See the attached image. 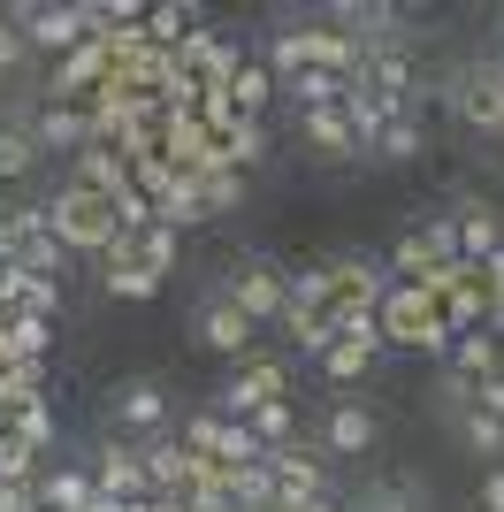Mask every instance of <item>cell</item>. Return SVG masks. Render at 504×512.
<instances>
[{"label":"cell","mask_w":504,"mask_h":512,"mask_svg":"<svg viewBox=\"0 0 504 512\" xmlns=\"http://www.w3.org/2000/svg\"><path fill=\"white\" fill-rule=\"evenodd\" d=\"M0 314H62V283L54 276H31V268H16V260H8V268H0Z\"/></svg>","instance_id":"cell-9"},{"label":"cell","mask_w":504,"mask_h":512,"mask_svg":"<svg viewBox=\"0 0 504 512\" xmlns=\"http://www.w3.org/2000/svg\"><path fill=\"white\" fill-rule=\"evenodd\" d=\"M283 390H291L283 360H245V367H237V383L222 390V413H230V421H252V413L268 406V398H283Z\"/></svg>","instance_id":"cell-6"},{"label":"cell","mask_w":504,"mask_h":512,"mask_svg":"<svg viewBox=\"0 0 504 512\" xmlns=\"http://www.w3.org/2000/svg\"><path fill=\"white\" fill-rule=\"evenodd\" d=\"M39 512H46V505H39Z\"/></svg>","instance_id":"cell-44"},{"label":"cell","mask_w":504,"mask_h":512,"mask_svg":"<svg viewBox=\"0 0 504 512\" xmlns=\"http://www.w3.org/2000/svg\"><path fill=\"white\" fill-rule=\"evenodd\" d=\"M375 352L382 344H367V337H336L329 352H321V375H329V383H359V375L375 367Z\"/></svg>","instance_id":"cell-18"},{"label":"cell","mask_w":504,"mask_h":512,"mask_svg":"<svg viewBox=\"0 0 504 512\" xmlns=\"http://www.w3.org/2000/svg\"><path fill=\"white\" fill-rule=\"evenodd\" d=\"M252 436H260V451H283L298 436V413H291V398H268V406L252 413Z\"/></svg>","instance_id":"cell-27"},{"label":"cell","mask_w":504,"mask_h":512,"mask_svg":"<svg viewBox=\"0 0 504 512\" xmlns=\"http://www.w3.org/2000/svg\"><path fill=\"white\" fill-rule=\"evenodd\" d=\"M375 329H382V344H413V352H451V321H443V306L420 291V283H390L382 291V306H375Z\"/></svg>","instance_id":"cell-1"},{"label":"cell","mask_w":504,"mask_h":512,"mask_svg":"<svg viewBox=\"0 0 504 512\" xmlns=\"http://www.w3.org/2000/svg\"><path fill=\"white\" fill-rule=\"evenodd\" d=\"M130 260H138L146 276H168V268H176V230H168V222L138 230V237H130Z\"/></svg>","instance_id":"cell-25"},{"label":"cell","mask_w":504,"mask_h":512,"mask_svg":"<svg viewBox=\"0 0 504 512\" xmlns=\"http://www.w3.org/2000/svg\"><path fill=\"white\" fill-rule=\"evenodd\" d=\"M222 153H230V169H252V161L268 153V130H260V123H252V115H245V123H237L230 138H222Z\"/></svg>","instance_id":"cell-32"},{"label":"cell","mask_w":504,"mask_h":512,"mask_svg":"<svg viewBox=\"0 0 504 512\" xmlns=\"http://www.w3.org/2000/svg\"><path fill=\"white\" fill-rule=\"evenodd\" d=\"M107 291H115V299H138V306H146L153 291H161V276H146V268L130 260V268H107Z\"/></svg>","instance_id":"cell-36"},{"label":"cell","mask_w":504,"mask_h":512,"mask_svg":"<svg viewBox=\"0 0 504 512\" xmlns=\"http://www.w3.org/2000/svg\"><path fill=\"white\" fill-rule=\"evenodd\" d=\"M69 184H84V192H100V199H123L130 192V161L115 146H84L77 161H69Z\"/></svg>","instance_id":"cell-10"},{"label":"cell","mask_w":504,"mask_h":512,"mask_svg":"<svg viewBox=\"0 0 504 512\" xmlns=\"http://www.w3.org/2000/svg\"><path fill=\"white\" fill-rule=\"evenodd\" d=\"M451 107H459L474 130H504V69L497 62H489V69H466L459 92H451Z\"/></svg>","instance_id":"cell-8"},{"label":"cell","mask_w":504,"mask_h":512,"mask_svg":"<svg viewBox=\"0 0 504 512\" xmlns=\"http://www.w3.org/2000/svg\"><path fill=\"white\" fill-rule=\"evenodd\" d=\"M191 31H199V16H191L184 0H161V8H146V39H153V46H184Z\"/></svg>","instance_id":"cell-26"},{"label":"cell","mask_w":504,"mask_h":512,"mask_svg":"<svg viewBox=\"0 0 504 512\" xmlns=\"http://www.w3.org/2000/svg\"><path fill=\"white\" fill-rule=\"evenodd\" d=\"M329 451H375V413L367 406H336L329 413Z\"/></svg>","instance_id":"cell-21"},{"label":"cell","mask_w":504,"mask_h":512,"mask_svg":"<svg viewBox=\"0 0 504 512\" xmlns=\"http://www.w3.org/2000/svg\"><path fill=\"white\" fill-rule=\"evenodd\" d=\"M291 92H298L306 107H344V77H329V69H306Z\"/></svg>","instance_id":"cell-35"},{"label":"cell","mask_w":504,"mask_h":512,"mask_svg":"<svg viewBox=\"0 0 504 512\" xmlns=\"http://www.w3.org/2000/svg\"><path fill=\"white\" fill-rule=\"evenodd\" d=\"M306 138H314L321 153H359L352 123H344V107H306Z\"/></svg>","instance_id":"cell-24"},{"label":"cell","mask_w":504,"mask_h":512,"mask_svg":"<svg viewBox=\"0 0 504 512\" xmlns=\"http://www.w3.org/2000/svg\"><path fill=\"white\" fill-rule=\"evenodd\" d=\"M482 505H489V512H504V467H489V482H482Z\"/></svg>","instance_id":"cell-42"},{"label":"cell","mask_w":504,"mask_h":512,"mask_svg":"<svg viewBox=\"0 0 504 512\" xmlns=\"http://www.w3.org/2000/svg\"><path fill=\"white\" fill-rule=\"evenodd\" d=\"M46 153L39 138H31V123H0V176H31Z\"/></svg>","instance_id":"cell-22"},{"label":"cell","mask_w":504,"mask_h":512,"mask_svg":"<svg viewBox=\"0 0 504 512\" xmlns=\"http://www.w3.org/2000/svg\"><path fill=\"white\" fill-rule=\"evenodd\" d=\"M31 490H39V505H46V512H92L100 482H92V467H46Z\"/></svg>","instance_id":"cell-13"},{"label":"cell","mask_w":504,"mask_h":512,"mask_svg":"<svg viewBox=\"0 0 504 512\" xmlns=\"http://www.w3.org/2000/svg\"><path fill=\"white\" fill-rule=\"evenodd\" d=\"M199 344H207V352H230V360H245V352H252V321L237 314L230 299H214L207 314H199Z\"/></svg>","instance_id":"cell-14"},{"label":"cell","mask_w":504,"mask_h":512,"mask_svg":"<svg viewBox=\"0 0 504 512\" xmlns=\"http://www.w3.org/2000/svg\"><path fill=\"white\" fill-rule=\"evenodd\" d=\"M23 46H31V39L16 31V16H0V69H16V62H23Z\"/></svg>","instance_id":"cell-39"},{"label":"cell","mask_w":504,"mask_h":512,"mask_svg":"<svg viewBox=\"0 0 504 512\" xmlns=\"http://www.w3.org/2000/svg\"><path fill=\"white\" fill-rule=\"evenodd\" d=\"M222 299H230L237 314L260 329V321H283V306H291V276H275L268 260H245V268L230 276V291H222Z\"/></svg>","instance_id":"cell-5"},{"label":"cell","mask_w":504,"mask_h":512,"mask_svg":"<svg viewBox=\"0 0 504 512\" xmlns=\"http://www.w3.org/2000/svg\"><path fill=\"white\" fill-rule=\"evenodd\" d=\"M459 436L466 451H482V459H504V421L489 406H459Z\"/></svg>","instance_id":"cell-23"},{"label":"cell","mask_w":504,"mask_h":512,"mask_svg":"<svg viewBox=\"0 0 504 512\" xmlns=\"http://www.w3.org/2000/svg\"><path fill=\"white\" fill-rule=\"evenodd\" d=\"M138 459H146L153 497H184V490H191V451H184V436H153Z\"/></svg>","instance_id":"cell-12"},{"label":"cell","mask_w":504,"mask_h":512,"mask_svg":"<svg viewBox=\"0 0 504 512\" xmlns=\"http://www.w3.org/2000/svg\"><path fill=\"white\" fill-rule=\"evenodd\" d=\"M451 375H466V383H489V375H497V337H489V329L459 337V344H451Z\"/></svg>","instance_id":"cell-20"},{"label":"cell","mask_w":504,"mask_h":512,"mask_svg":"<svg viewBox=\"0 0 504 512\" xmlns=\"http://www.w3.org/2000/svg\"><path fill=\"white\" fill-rule=\"evenodd\" d=\"M8 436H16V444H31V451L54 444V413H46V398H23L16 421H8Z\"/></svg>","instance_id":"cell-29"},{"label":"cell","mask_w":504,"mask_h":512,"mask_svg":"<svg viewBox=\"0 0 504 512\" xmlns=\"http://www.w3.org/2000/svg\"><path fill=\"white\" fill-rule=\"evenodd\" d=\"M184 451H199L214 467H252V459H260V436H252V421H230V413H191Z\"/></svg>","instance_id":"cell-4"},{"label":"cell","mask_w":504,"mask_h":512,"mask_svg":"<svg viewBox=\"0 0 504 512\" xmlns=\"http://www.w3.org/2000/svg\"><path fill=\"white\" fill-rule=\"evenodd\" d=\"M489 253H504L497 214H489V207H459V260H466V268H482Z\"/></svg>","instance_id":"cell-16"},{"label":"cell","mask_w":504,"mask_h":512,"mask_svg":"<svg viewBox=\"0 0 504 512\" xmlns=\"http://www.w3.org/2000/svg\"><path fill=\"white\" fill-rule=\"evenodd\" d=\"M16 31L46 54H77L84 39H100V0H84V8H16Z\"/></svg>","instance_id":"cell-3"},{"label":"cell","mask_w":504,"mask_h":512,"mask_svg":"<svg viewBox=\"0 0 504 512\" xmlns=\"http://www.w3.org/2000/svg\"><path fill=\"white\" fill-rule=\"evenodd\" d=\"M92 482H100V497H153L146 459H138V451H123V444L92 451Z\"/></svg>","instance_id":"cell-11"},{"label":"cell","mask_w":504,"mask_h":512,"mask_svg":"<svg viewBox=\"0 0 504 512\" xmlns=\"http://www.w3.org/2000/svg\"><path fill=\"white\" fill-rule=\"evenodd\" d=\"M359 512H413V490L405 482H375V490L359 497Z\"/></svg>","instance_id":"cell-38"},{"label":"cell","mask_w":504,"mask_h":512,"mask_svg":"<svg viewBox=\"0 0 504 512\" xmlns=\"http://www.w3.org/2000/svg\"><path fill=\"white\" fill-rule=\"evenodd\" d=\"M39 451L31 444H16V436H0V482H39Z\"/></svg>","instance_id":"cell-34"},{"label":"cell","mask_w":504,"mask_h":512,"mask_svg":"<svg viewBox=\"0 0 504 512\" xmlns=\"http://www.w3.org/2000/svg\"><path fill=\"white\" fill-rule=\"evenodd\" d=\"M62 237H54V230H46V237H31V245H23V253H16V268H31V276H54V268H62Z\"/></svg>","instance_id":"cell-37"},{"label":"cell","mask_w":504,"mask_h":512,"mask_svg":"<svg viewBox=\"0 0 504 512\" xmlns=\"http://www.w3.org/2000/svg\"><path fill=\"white\" fill-rule=\"evenodd\" d=\"M153 214H161L168 230H191V222H207V207H199V176H176V184L153 199Z\"/></svg>","instance_id":"cell-19"},{"label":"cell","mask_w":504,"mask_h":512,"mask_svg":"<svg viewBox=\"0 0 504 512\" xmlns=\"http://www.w3.org/2000/svg\"><path fill=\"white\" fill-rule=\"evenodd\" d=\"M413 153H420V123H413V115H398V123L375 138V161H413Z\"/></svg>","instance_id":"cell-33"},{"label":"cell","mask_w":504,"mask_h":512,"mask_svg":"<svg viewBox=\"0 0 504 512\" xmlns=\"http://www.w3.org/2000/svg\"><path fill=\"white\" fill-rule=\"evenodd\" d=\"M0 512H39V490L31 482H0Z\"/></svg>","instance_id":"cell-40"},{"label":"cell","mask_w":504,"mask_h":512,"mask_svg":"<svg viewBox=\"0 0 504 512\" xmlns=\"http://www.w3.org/2000/svg\"><path fill=\"white\" fill-rule=\"evenodd\" d=\"M474 406H489V413H497V421H504V375H489V383L474 390Z\"/></svg>","instance_id":"cell-41"},{"label":"cell","mask_w":504,"mask_h":512,"mask_svg":"<svg viewBox=\"0 0 504 512\" xmlns=\"http://www.w3.org/2000/svg\"><path fill=\"white\" fill-rule=\"evenodd\" d=\"M230 100H237V115H252V123H260V107L275 100V77H268V62H245V69H237Z\"/></svg>","instance_id":"cell-28"},{"label":"cell","mask_w":504,"mask_h":512,"mask_svg":"<svg viewBox=\"0 0 504 512\" xmlns=\"http://www.w3.org/2000/svg\"><path fill=\"white\" fill-rule=\"evenodd\" d=\"M46 230L62 237V253H107L123 237V222H115V199L84 192V184H62L46 199Z\"/></svg>","instance_id":"cell-2"},{"label":"cell","mask_w":504,"mask_h":512,"mask_svg":"<svg viewBox=\"0 0 504 512\" xmlns=\"http://www.w3.org/2000/svg\"><path fill=\"white\" fill-rule=\"evenodd\" d=\"M367 85H375L382 100L413 107V54H405V46H367Z\"/></svg>","instance_id":"cell-15"},{"label":"cell","mask_w":504,"mask_h":512,"mask_svg":"<svg viewBox=\"0 0 504 512\" xmlns=\"http://www.w3.org/2000/svg\"><path fill=\"white\" fill-rule=\"evenodd\" d=\"M420 245H428V268H451V260H459V214H436V222L420 230Z\"/></svg>","instance_id":"cell-31"},{"label":"cell","mask_w":504,"mask_h":512,"mask_svg":"<svg viewBox=\"0 0 504 512\" xmlns=\"http://www.w3.org/2000/svg\"><path fill=\"white\" fill-rule=\"evenodd\" d=\"M306 512H336V505H329V497H314V505H306Z\"/></svg>","instance_id":"cell-43"},{"label":"cell","mask_w":504,"mask_h":512,"mask_svg":"<svg viewBox=\"0 0 504 512\" xmlns=\"http://www.w3.org/2000/svg\"><path fill=\"white\" fill-rule=\"evenodd\" d=\"M237 199H245V169L199 176V207H207V214H237Z\"/></svg>","instance_id":"cell-30"},{"label":"cell","mask_w":504,"mask_h":512,"mask_svg":"<svg viewBox=\"0 0 504 512\" xmlns=\"http://www.w3.org/2000/svg\"><path fill=\"white\" fill-rule=\"evenodd\" d=\"M31 138H39V153H69V161H77L84 146H100V138H92V107H62V100L39 107Z\"/></svg>","instance_id":"cell-7"},{"label":"cell","mask_w":504,"mask_h":512,"mask_svg":"<svg viewBox=\"0 0 504 512\" xmlns=\"http://www.w3.org/2000/svg\"><path fill=\"white\" fill-rule=\"evenodd\" d=\"M115 421L123 428H168V398L153 383H123L115 390Z\"/></svg>","instance_id":"cell-17"}]
</instances>
